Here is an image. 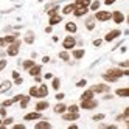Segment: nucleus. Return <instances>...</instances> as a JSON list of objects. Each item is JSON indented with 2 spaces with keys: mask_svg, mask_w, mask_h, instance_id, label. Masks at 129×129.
I'll return each instance as SVG.
<instances>
[{
  "mask_svg": "<svg viewBox=\"0 0 129 129\" xmlns=\"http://www.w3.org/2000/svg\"><path fill=\"white\" fill-rule=\"evenodd\" d=\"M124 75H129V70H120V69H109L104 75H103V78L107 81V82H115L118 78H121V76H124Z\"/></svg>",
  "mask_w": 129,
  "mask_h": 129,
  "instance_id": "f257e3e1",
  "label": "nucleus"
},
{
  "mask_svg": "<svg viewBox=\"0 0 129 129\" xmlns=\"http://www.w3.org/2000/svg\"><path fill=\"white\" fill-rule=\"evenodd\" d=\"M19 47H20V41H14L13 44H10V47H8V50H6V53L10 54V56H16L17 53H19Z\"/></svg>",
  "mask_w": 129,
  "mask_h": 129,
  "instance_id": "f03ea898",
  "label": "nucleus"
},
{
  "mask_svg": "<svg viewBox=\"0 0 129 129\" xmlns=\"http://www.w3.org/2000/svg\"><path fill=\"white\" fill-rule=\"evenodd\" d=\"M98 106V103L93 100V98H90V100H81V107L82 109H93V107H96Z\"/></svg>",
  "mask_w": 129,
  "mask_h": 129,
  "instance_id": "7ed1b4c3",
  "label": "nucleus"
},
{
  "mask_svg": "<svg viewBox=\"0 0 129 129\" xmlns=\"http://www.w3.org/2000/svg\"><path fill=\"white\" fill-rule=\"evenodd\" d=\"M62 45H64V48H66V50H70V48H73L76 45V39L73 38V36H67V38L64 39Z\"/></svg>",
  "mask_w": 129,
  "mask_h": 129,
  "instance_id": "20e7f679",
  "label": "nucleus"
},
{
  "mask_svg": "<svg viewBox=\"0 0 129 129\" xmlns=\"http://www.w3.org/2000/svg\"><path fill=\"white\" fill-rule=\"evenodd\" d=\"M110 17H112V13H109V11H98V13L95 14V19H96V20H101V22L109 20Z\"/></svg>",
  "mask_w": 129,
  "mask_h": 129,
  "instance_id": "39448f33",
  "label": "nucleus"
},
{
  "mask_svg": "<svg viewBox=\"0 0 129 129\" xmlns=\"http://www.w3.org/2000/svg\"><path fill=\"white\" fill-rule=\"evenodd\" d=\"M90 90L93 92V93H104V92H109V86L106 84H95V86H92Z\"/></svg>",
  "mask_w": 129,
  "mask_h": 129,
  "instance_id": "423d86ee",
  "label": "nucleus"
},
{
  "mask_svg": "<svg viewBox=\"0 0 129 129\" xmlns=\"http://www.w3.org/2000/svg\"><path fill=\"white\" fill-rule=\"evenodd\" d=\"M87 11H89V6H75V10H73V14H75L76 17H81V16L87 14Z\"/></svg>",
  "mask_w": 129,
  "mask_h": 129,
  "instance_id": "0eeeda50",
  "label": "nucleus"
},
{
  "mask_svg": "<svg viewBox=\"0 0 129 129\" xmlns=\"http://www.w3.org/2000/svg\"><path fill=\"white\" fill-rule=\"evenodd\" d=\"M110 19H114L115 23H123L124 22V16H123V13L115 11V13H112V17H110Z\"/></svg>",
  "mask_w": 129,
  "mask_h": 129,
  "instance_id": "6e6552de",
  "label": "nucleus"
},
{
  "mask_svg": "<svg viewBox=\"0 0 129 129\" xmlns=\"http://www.w3.org/2000/svg\"><path fill=\"white\" fill-rule=\"evenodd\" d=\"M121 34L118 30H112V31H109L107 34H106V38H104V41H107V42H110V41H114V39H117L118 36Z\"/></svg>",
  "mask_w": 129,
  "mask_h": 129,
  "instance_id": "1a4fd4ad",
  "label": "nucleus"
},
{
  "mask_svg": "<svg viewBox=\"0 0 129 129\" xmlns=\"http://www.w3.org/2000/svg\"><path fill=\"white\" fill-rule=\"evenodd\" d=\"M62 118L67 120V121H73V120L79 118V114L78 112H67V114H62Z\"/></svg>",
  "mask_w": 129,
  "mask_h": 129,
  "instance_id": "9d476101",
  "label": "nucleus"
},
{
  "mask_svg": "<svg viewBox=\"0 0 129 129\" xmlns=\"http://www.w3.org/2000/svg\"><path fill=\"white\" fill-rule=\"evenodd\" d=\"M42 115H41V112H38V110H36V112H30V114H26L23 118L26 120V121H31V120H39Z\"/></svg>",
  "mask_w": 129,
  "mask_h": 129,
  "instance_id": "9b49d317",
  "label": "nucleus"
},
{
  "mask_svg": "<svg viewBox=\"0 0 129 129\" xmlns=\"http://www.w3.org/2000/svg\"><path fill=\"white\" fill-rule=\"evenodd\" d=\"M48 95V87L42 84L41 87H38V98H44V96H47Z\"/></svg>",
  "mask_w": 129,
  "mask_h": 129,
  "instance_id": "f8f14e48",
  "label": "nucleus"
},
{
  "mask_svg": "<svg viewBox=\"0 0 129 129\" xmlns=\"http://www.w3.org/2000/svg\"><path fill=\"white\" fill-rule=\"evenodd\" d=\"M41 69H42L41 66H38V64H34L33 67H30V69H28V72H30V75H31V76H38L39 73H41Z\"/></svg>",
  "mask_w": 129,
  "mask_h": 129,
  "instance_id": "ddd939ff",
  "label": "nucleus"
},
{
  "mask_svg": "<svg viewBox=\"0 0 129 129\" xmlns=\"http://www.w3.org/2000/svg\"><path fill=\"white\" fill-rule=\"evenodd\" d=\"M11 89V81H3L2 84H0V93H5Z\"/></svg>",
  "mask_w": 129,
  "mask_h": 129,
  "instance_id": "4468645a",
  "label": "nucleus"
},
{
  "mask_svg": "<svg viewBox=\"0 0 129 129\" xmlns=\"http://www.w3.org/2000/svg\"><path fill=\"white\" fill-rule=\"evenodd\" d=\"M66 30H67L69 33H76L78 26H76V23H75V22H67V25H66Z\"/></svg>",
  "mask_w": 129,
  "mask_h": 129,
  "instance_id": "2eb2a0df",
  "label": "nucleus"
},
{
  "mask_svg": "<svg viewBox=\"0 0 129 129\" xmlns=\"http://www.w3.org/2000/svg\"><path fill=\"white\" fill-rule=\"evenodd\" d=\"M66 110H67V106L62 104V103H59V104L54 106V112H56V114H64Z\"/></svg>",
  "mask_w": 129,
  "mask_h": 129,
  "instance_id": "dca6fc26",
  "label": "nucleus"
},
{
  "mask_svg": "<svg viewBox=\"0 0 129 129\" xmlns=\"http://www.w3.org/2000/svg\"><path fill=\"white\" fill-rule=\"evenodd\" d=\"M62 20V17L61 16H58V14H53V16H50V25L53 26V25H56V23H59Z\"/></svg>",
  "mask_w": 129,
  "mask_h": 129,
  "instance_id": "f3484780",
  "label": "nucleus"
},
{
  "mask_svg": "<svg viewBox=\"0 0 129 129\" xmlns=\"http://www.w3.org/2000/svg\"><path fill=\"white\" fill-rule=\"evenodd\" d=\"M34 127L36 129H48V127H51V124L48 121H38Z\"/></svg>",
  "mask_w": 129,
  "mask_h": 129,
  "instance_id": "a211bd4d",
  "label": "nucleus"
},
{
  "mask_svg": "<svg viewBox=\"0 0 129 129\" xmlns=\"http://www.w3.org/2000/svg\"><path fill=\"white\" fill-rule=\"evenodd\" d=\"M48 107V103L47 101H39L38 104H36V110H38V112H41V110H45Z\"/></svg>",
  "mask_w": 129,
  "mask_h": 129,
  "instance_id": "6ab92c4d",
  "label": "nucleus"
},
{
  "mask_svg": "<svg viewBox=\"0 0 129 129\" xmlns=\"http://www.w3.org/2000/svg\"><path fill=\"white\" fill-rule=\"evenodd\" d=\"M115 93H117L118 96H129V89H126V87H123V89H117Z\"/></svg>",
  "mask_w": 129,
  "mask_h": 129,
  "instance_id": "aec40b11",
  "label": "nucleus"
},
{
  "mask_svg": "<svg viewBox=\"0 0 129 129\" xmlns=\"http://www.w3.org/2000/svg\"><path fill=\"white\" fill-rule=\"evenodd\" d=\"M73 10H75V3L64 6V8H62V13H64V14H70V13H73Z\"/></svg>",
  "mask_w": 129,
  "mask_h": 129,
  "instance_id": "412c9836",
  "label": "nucleus"
},
{
  "mask_svg": "<svg viewBox=\"0 0 129 129\" xmlns=\"http://www.w3.org/2000/svg\"><path fill=\"white\" fill-rule=\"evenodd\" d=\"M90 98H93V92H92L90 89H89V90H86L84 93L81 95V100H90Z\"/></svg>",
  "mask_w": 129,
  "mask_h": 129,
  "instance_id": "4be33fe9",
  "label": "nucleus"
},
{
  "mask_svg": "<svg viewBox=\"0 0 129 129\" xmlns=\"http://www.w3.org/2000/svg\"><path fill=\"white\" fill-rule=\"evenodd\" d=\"M92 3V0H76L75 6H89Z\"/></svg>",
  "mask_w": 129,
  "mask_h": 129,
  "instance_id": "5701e85b",
  "label": "nucleus"
},
{
  "mask_svg": "<svg viewBox=\"0 0 129 129\" xmlns=\"http://www.w3.org/2000/svg\"><path fill=\"white\" fill-rule=\"evenodd\" d=\"M22 66H23V69H25V70H28L30 67H33V66H34V61H33V59H26V61H23Z\"/></svg>",
  "mask_w": 129,
  "mask_h": 129,
  "instance_id": "b1692460",
  "label": "nucleus"
},
{
  "mask_svg": "<svg viewBox=\"0 0 129 129\" xmlns=\"http://www.w3.org/2000/svg\"><path fill=\"white\" fill-rule=\"evenodd\" d=\"M28 103H30V96H22V100H20V107L25 109L26 106H28Z\"/></svg>",
  "mask_w": 129,
  "mask_h": 129,
  "instance_id": "393cba45",
  "label": "nucleus"
},
{
  "mask_svg": "<svg viewBox=\"0 0 129 129\" xmlns=\"http://www.w3.org/2000/svg\"><path fill=\"white\" fill-rule=\"evenodd\" d=\"M82 56H84V50H75L73 51V58L75 59H81Z\"/></svg>",
  "mask_w": 129,
  "mask_h": 129,
  "instance_id": "a878e982",
  "label": "nucleus"
},
{
  "mask_svg": "<svg viewBox=\"0 0 129 129\" xmlns=\"http://www.w3.org/2000/svg\"><path fill=\"white\" fill-rule=\"evenodd\" d=\"M86 26H87V30H93L95 28V20L93 19H87L86 20Z\"/></svg>",
  "mask_w": 129,
  "mask_h": 129,
  "instance_id": "bb28decb",
  "label": "nucleus"
},
{
  "mask_svg": "<svg viewBox=\"0 0 129 129\" xmlns=\"http://www.w3.org/2000/svg\"><path fill=\"white\" fill-rule=\"evenodd\" d=\"M25 42H26V44H33V42H34V34H33V33H28V34L25 36Z\"/></svg>",
  "mask_w": 129,
  "mask_h": 129,
  "instance_id": "cd10ccee",
  "label": "nucleus"
},
{
  "mask_svg": "<svg viewBox=\"0 0 129 129\" xmlns=\"http://www.w3.org/2000/svg\"><path fill=\"white\" fill-rule=\"evenodd\" d=\"M3 39H5V44H13L16 41V36H13V34L11 36H5Z\"/></svg>",
  "mask_w": 129,
  "mask_h": 129,
  "instance_id": "c85d7f7f",
  "label": "nucleus"
},
{
  "mask_svg": "<svg viewBox=\"0 0 129 129\" xmlns=\"http://www.w3.org/2000/svg\"><path fill=\"white\" fill-rule=\"evenodd\" d=\"M51 86H53V89H54V90H58V89H59V86H61L59 79H58V78H54V79H53V82H51Z\"/></svg>",
  "mask_w": 129,
  "mask_h": 129,
  "instance_id": "c756f323",
  "label": "nucleus"
},
{
  "mask_svg": "<svg viewBox=\"0 0 129 129\" xmlns=\"http://www.w3.org/2000/svg\"><path fill=\"white\" fill-rule=\"evenodd\" d=\"M30 96H38V87H36V86H33L30 89Z\"/></svg>",
  "mask_w": 129,
  "mask_h": 129,
  "instance_id": "7c9ffc66",
  "label": "nucleus"
},
{
  "mask_svg": "<svg viewBox=\"0 0 129 129\" xmlns=\"http://www.w3.org/2000/svg\"><path fill=\"white\" fill-rule=\"evenodd\" d=\"M89 6H90V10H92V11H96L98 8H100V2H93V3H90Z\"/></svg>",
  "mask_w": 129,
  "mask_h": 129,
  "instance_id": "2f4dec72",
  "label": "nucleus"
},
{
  "mask_svg": "<svg viewBox=\"0 0 129 129\" xmlns=\"http://www.w3.org/2000/svg\"><path fill=\"white\" fill-rule=\"evenodd\" d=\"M59 58L64 59V61H69V53H67V51H61V53H59Z\"/></svg>",
  "mask_w": 129,
  "mask_h": 129,
  "instance_id": "473e14b6",
  "label": "nucleus"
},
{
  "mask_svg": "<svg viewBox=\"0 0 129 129\" xmlns=\"http://www.w3.org/2000/svg\"><path fill=\"white\" fill-rule=\"evenodd\" d=\"M11 104H14V101H13V100H6V101H3V103H2V106H5V107L11 106Z\"/></svg>",
  "mask_w": 129,
  "mask_h": 129,
  "instance_id": "72a5a7b5",
  "label": "nucleus"
},
{
  "mask_svg": "<svg viewBox=\"0 0 129 129\" xmlns=\"http://www.w3.org/2000/svg\"><path fill=\"white\" fill-rule=\"evenodd\" d=\"M78 110H79V107H78L76 104H73V106L69 107V112H78Z\"/></svg>",
  "mask_w": 129,
  "mask_h": 129,
  "instance_id": "f704fd0d",
  "label": "nucleus"
},
{
  "mask_svg": "<svg viewBox=\"0 0 129 129\" xmlns=\"http://www.w3.org/2000/svg\"><path fill=\"white\" fill-rule=\"evenodd\" d=\"M104 118V114H96V115H93V120L95 121H98V120H103Z\"/></svg>",
  "mask_w": 129,
  "mask_h": 129,
  "instance_id": "c9c22d12",
  "label": "nucleus"
},
{
  "mask_svg": "<svg viewBox=\"0 0 129 129\" xmlns=\"http://www.w3.org/2000/svg\"><path fill=\"white\" fill-rule=\"evenodd\" d=\"M5 67H6V61L5 59H0V72H2Z\"/></svg>",
  "mask_w": 129,
  "mask_h": 129,
  "instance_id": "e433bc0d",
  "label": "nucleus"
},
{
  "mask_svg": "<svg viewBox=\"0 0 129 129\" xmlns=\"http://www.w3.org/2000/svg\"><path fill=\"white\" fill-rule=\"evenodd\" d=\"M0 115L6 117V109H5V106H0Z\"/></svg>",
  "mask_w": 129,
  "mask_h": 129,
  "instance_id": "4c0bfd02",
  "label": "nucleus"
},
{
  "mask_svg": "<svg viewBox=\"0 0 129 129\" xmlns=\"http://www.w3.org/2000/svg\"><path fill=\"white\" fill-rule=\"evenodd\" d=\"M11 123H13V118H6L5 121H3V124H2V126H8V124H11Z\"/></svg>",
  "mask_w": 129,
  "mask_h": 129,
  "instance_id": "58836bf2",
  "label": "nucleus"
},
{
  "mask_svg": "<svg viewBox=\"0 0 129 129\" xmlns=\"http://www.w3.org/2000/svg\"><path fill=\"white\" fill-rule=\"evenodd\" d=\"M78 87H84L86 86V79H81V81H78V84H76Z\"/></svg>",
  "mask_w": 129,
  "mask_h": 129,
  "instance_id": "ea45409f",
  "label": "nucleus"
},
{
  "mask_svg": "<svg viewBox=\"0 0 129 129\" xmlns=\"http://www.w3.org/2000/svg\"><path fill=\"white\" fill-rule=\"evenodd\" d=\"M22 96H23V95H16V96L13 98V101H14V103H17V101H20V100H22Z\"/></svg>",
  "mask_w": 129,
  "mask_h": 129,
  "instance_id": "a19ab883",
  "label": "nucleus"
},
{
  "mask_svg": "<svg viewBox=\"0 0 129 129\" xmlns=\"http://www.w3.org/2000/svg\"><path fill=\"white\" fill-rule=\"evenodd\" d=\"M101 42H103L101 39H95V41H93V45H95V47H100V45H101Z\"/></svg>",
  "mask_w": 129,
  "mask_h": 129,
  "instance_id": "79ce46f5",
  "label": "nucleus"
},
{
  "mask_svg": "<svg viewBox=\"0 0 129 129\" xmlns=\"http://www.w3.org/2000/svg\"><path fill=\"white\" fill-rule=\"evenodd\" d=\"M127 115H129V107H126V109H124V114H123V117H124V118H127Z\"/></svg>",
  "mask_w": 129,
  "mask_h": 129,
  "instance_id": "37998d69",
  "label": "nucleus"
},
{
  "mask_svg": "<svg viewBox=\"0 0 129 129\" xmlns=\"http://www.w3.org/2000/svg\"><path fill=\"white\" fill-rule=\"evenodd\" d=\"M14 129H25L23 124H14Z\"/></svg>",
  "mask_w": 129,
  "mask_h": 129,
  "instance_id": "c03bdc74",
  "label": "nucleus"
},
{
  "mask_svg": "<svg viewBox=\"0 0 129 129\" xmlns=\"http://www.w3.org/2000/svg\"><path fill=\"white\" fill-rule=\"evenodd\" d=\"M14 82H16V84H22V78H20V76H19V78H16Z\"/></svg>",
  "mask_w": 129,
  "mask_h": 129,
  "instance_id": "a18cd8bd",
  "label": "nucleus"
},
{
  "mask_svg": "<svg viewBox=\"0 0 129 129\" xmlns=\"http://www.w3.org/2000/svg\"><path fill=\"white\" fill-rule=\"evenodd\" d=\"M114 2H115V0H104V3H106V5H112Z\"/></svg>",
  "mask_w": 129,
  "mask_h": 129,
  "instance_id": "49530a36",
  "label": "nucleus"
},
{
  "mask_svg": "<svg viewBox=\"0 0 129 129\" xmlns=\"http://www.w3.org/2000/svg\"><path fill=\"white\" fill-rule=\"evenodd\" d=\"M120 66H121V67H127V66H129V62H127V61H124V62L120 64Z\"/></svg>",
  "mask_w": 129,
  "mask_h": 129,
  "instance_id": "de8ad7c7",
  "label": "nucleus"
},
{
  "mask_svg": "<svg viewBox=\"0 0 129 129\" xmlns=\"http://www.w3.org/2000/svg\"><path fill=\"white\" fill-rule=\"evenodd\" d=\"M3 45H5V39L0 38V47H3Z\"/></svg>",
  "mask_w": 129,
  "mask_h": 129,
  "instance_id": "09e8293b",
  "label": "nucleus"
},
{
  "mask_svg": "<svg viewBox=\"0 0 129 129\" xmlns=\"http://www.w3.org/2000/svg\"><path fill=\"white\" fill-rule=\"evenodd\" d=\"M13 78H14V79L19 78V73H17V72H13Z\"/></svg>",
  "mask_w": 129,
  "mask_h": 129,
  "instance_id": "8fccbe9b",
  "label": "nucleus"
},
{
  "mask_svg": "<svg viewBox=\"0 0 129 129\" xmlns=\"http://www.w3.org/2000/svg\"><path fill=\"white\" fill-rule=\"evenodd\" d=\"M56 98H58V100H62V98H64V93H58Z\"/></svg>",
  "mask_w": 129,
  "mask_h": 129,
  "instance_id": "3c124183",
  "label": "nucleus"
},
{
  "mask_svg": "<svg viewBox=\"0 0 129 129\" xmlns=\"http://www.w3.org/2000/svg\"><path fill=\"white\" fill-rule=\"evenodd\" d=\"M45 31H47V33H51V25H50V26H47V28H45Z\"/></svg>",
  "mask_w": 129,
  "mask_h": 129,
  "instance_id": "603ef678",
  "label": "nucleus"
},
{
  "mask_svg": "<svg viewBox=\"0 0 129 129\" xmlns=\"http://www.w3.org/2000/svg\"><path fill=\"white\" fill-rule=\"evenodd\" d=\"M2 124H3V121H2V120H0V126H2Z\"/></svg>",
  "mask_w": 129,
  "mask_h": 129,
  "instance_id": "864d4df0",
  "label": "nucleus"
}]
</instances>
